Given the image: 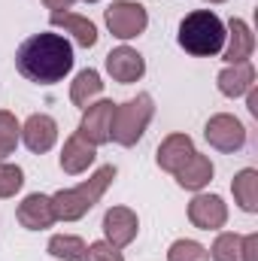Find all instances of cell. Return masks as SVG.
<instances>
[{"label":"cell","mask_w":258,"mask_h":261,"mask_svg":"<svg viewBox=\"0 0 258 261\" xmlns=\"http://www.w3.org/2000/svg\"><path fill=\"white\" fill-rule=\"evenodd\" d=\"M73 43L64 34H34L28 37L18 52H15V67L28 82L37 85H58L73 70Z\"/></svg>","instance_id":"1"},{"label":"cell","mask_w":258,"mask_h":261,"mask_svg":"<svg viewBox=\"0 0 258 261\" xmlns=\"http://www.w3.org/2000/svg\"><path fill=\"white\" fill-rule=\"evenodd\" d=\"M119 176L116 164H104L97 167L85 182L73 186V189H61L52 195V206H55V219L58 222H79L82 216H88L94 210V203H100V197L107 195V189L113 186V179Z\"/></svg>","instance_id":"2"},{"label":"cell","mask_w":258,"mask_h":261,"mask_svg":"<svg viewBox=\"0 0 258 261\" xmlns=\"http://www.w3.org/2000/svg\"><path fill=\"white\" fill-rule=\"evenodd\" d=\"M225 21L210 12V9H194L189 12L183 21H179V34H176V43L179 49H186L194 58H213L225 49Z\"/></svg>","instance_id":"3"},{"label":"cell","mask_w":258,"mask_h":261,"mask_svg":"<svg viewBox=\"0 0 258 261\" xmlns=\"http://www.w3.org/2000/svg\"><path fill=\"white\" fill-rule=\"evenodd\" d=\"M155 119V100L152 94L140 91L137 97H131L125 103H116V113H113V130L110 137L119 143V146H137L143 140V134L149 128V122Z\"/></svg>","instance_id":"4"},{"label":"cell","mask_w":258,"mask_h":261,"mask_svg":"<svg viewBox=\"0 0 258 261\" xmlns=\"http://www.w3.org/2000/svg\"><path fill=\"white\" fill-rule=\"evenodd\" d=\"M104 21L110 28V34L122 43H128L134 37H140L149 28V12L143 3L137 0H113L104 12Z\"/></svg>","instance_id":"5"},{"label":"cell","mask_w":258,"mask_h":261,"mask_svg":"<svg viewBox=\"0 0 258 261\" xmlns=\"http://www.w3.org/2000/svg\"><path fill=\"white\" fill-rule=\"evenodd\" d=\"M203 137L216 152H240L246 146V125L231 113H216L203 125Z\"/></svg>","instance_id":"6"},{"label":"cell","mask_w":258,"mask_h":261,"mask_svg":"<svg viewBox=\"0 0 258 261\" xmlns=\"http://www.w3.org/2000/svg\"><path fill=\"white\" fill-rule=\"evenodd\" d=\"M113 113H116V103L113 100H94V103H88L82 110V122H79L76 134L82 140H88L91 146L110 143L113 140L110 137V130H113Z\"/></svg>","instance_id":"7"},{"label":"cell","mask_w":258,"mask_h":261,"mask_svg":"<svg viewBox=\"0 0 258 261\" xmlns=\"http://www.w3.org/2000/svg\"><path fill=\"white\" fill-rule=\"evenodd\" d=\"M100 228H104V240H107L110 246L125 249V246H131V243L137 240L140 219H137V213H134L131 206H110V210L104 213Z\"/></svg>","instance_id":"8"},{"label":"cell","mask_w":258,"mask_h":261,"mask_svg":"<svg viewBox=\"0 0 258 261\" xmlns=\"http://www.w3.org/2000/svg\"><path fill=\"white\" fill-rule=\"evenodd\" d=\"M189 222L197 231H222L228 222V203L219 195L194 192L192 203H189Z\"/></svg>","instance_id":"9"},{"label":"cell","mask_w":258,"mask_h":261,"mask_svg":"<svg viewBox=\"0 0 258 261\" xmlns=\"http://www.w3.org/2000/svg\"><path fill=\"white\" fill-rule=\"evenodd\" d=\"M15 219H18V225L28 228V231H46V228H52V225L58 222V219H55L52 197L40 195V192L28 195L18 206H15Z\"/></svg>","instance_id":"10"},{"label":"cell","mask_w":258,"mask_h":261,"mask_svg":"<svg viewBox=\"0 0 258 261\" xmlns=\"http://www.w3.org/2000/svg\"><path fill=\"white\" fill-rule=\"evenodd\" d=\"M225 31H228L225 49L219 52L225 58V64H243V61H249L252 52H255V34H252V28L243 18H231L225 24Z\"/></svg>","instance_id":"11"},{"label":"cell","mask_w":258,"mask_h":261,"mask_svg":"<svg viewBox=\"0 0 258 261\" xmlns=\"http://www.w3.org/2000/svg\"><path fill=\"white\" fill-rule=\"evenodd\" d=\"M21 143L34 152V155H43L49 152L55 143H58V122L46 113H34L28 116V122L21 125Z\"/></svg>","instance_id":"12"},{"label":"cell","mask_w":258,"mask_h":261,"mask_svg":"<svg viewBox=\"0 0 258 261\" xmlns=\"http://www.w3.org/2000/svg\"><path fill=\"white\" fill-rule=\"evenodd\" d=\"M107 73L116 79V82H122V85H131V82H140L143 79V73H146V58L137 52V49H131V46H119V49H113L110 55H107Z\"/></svg>","instance_id":"13"},{"label":"cell","mask_w":258,"mask_h":261,"mask_svg":"<svg viewBox=\"0 0 258 261\" xmlns=\"http://www.w3.org/2000/svg\"><path fill=\"white\" fill-rule=\"evenodd\" d=\"M94 158H97V146H91L88 140H82L73 130L64 140V149H61L58 164H61V170H64L67 176H79V173H85L94 164Z\"/></svg>","instance_id":"14"},{"label":"cell","mask_w":258,"mask_h":261,"mask_svg":"<svg viewBox=\"0 0 258 261\" xmlns=\"http://www.w3.org/2000/svg\"><path fill=\"white\" fill-rule=\"evenodd\" d=\"M49 24L55 31H64L73 37L76 46L82 49H94L97 46V24L88 18V15H79V12H52Z\"/></svg>","instance_id":"15"},{"label":"cell","mask_w":258,"mask_h":261,"mask_svg":"<svg viewBox=\"0 0 258 261\" xmlns=\"http://www.w3.org/2000/svg\"><path fill=\"white\" fill-rule=\"evenodd\" d=\"M194 152H197V149H194V140L189 137V134H167V137L161 140L158 152H155V161H158L161 170L176 173Z\"/></svg>","instance_id":"16"},{"label":"cell","mask_w":258,"mask_h":261,"mask_svg":"<svg viewBox=\"0 0 258 261\" xmlns=\"http://www.w3.org/2000/svg\"><path fill=\"white\" fill-rule=\"evenodd\" d=\"M216 85L225 97L237 100V97H246V91L255 85V67L252 61H243V64H228L225 70H219L216 76Z\"/></svg>","instance_id":"17"},{"label":"cell","mask_w":258,"mask_h":261,"mask_svg":"<svg viewBox=\"0 0 258 261\" xmlns=\"http://www.w3.org/2000/svg\"><path fill=\"white\" fill-rule=\"evenodd\" d=\"M213 173H216V167H213L210 155L194 152L173 176H176V186H179V189H186V192H203V189L213 182Z\"/></svg>","instance_id":"18"},{"label":"cell","mask_w":258,"mask_h":261,"mask_svg":"<svg viewBox=\"0 0 258 261\" xmlns=\"http://www.w3.org/2000/svg\"><path fill=\"white\" fill-rule=\"evenodd\" d=\"M231 195H234V203L243 213H258V170L255 167H243L240 173H234Z\"/></svg>","instance_id":"19"},{"label":"cell","mask_w":258,"mask_h":261,"mask_svg":"<svg viewBox=\"0 0 258 261\" xmlns=\"http://www.w3.org/2000/svg\"><path fill=\"white\" fill-rule=\"evenodd\" d=\"M100 91H104V79H100V73L91 70V67L79 70L76 79L70 82V100H73L79 110H85L88 103H94V100L100 97Z\"/></svg>","instance_id":"20"},{"label":"cell","mask_w":258,"mask_h":261,"mask_svg":"<svg viewBox=\"0 0 258 261\" xmlns=\"http://www.w3.org/2000/svg\"><path fill=\"white\" fill-rule=\"evenodd\" d=\"M85 240L76 234H55L46 246V252L58 261H85Z\"/></svg>","instance_id":"21"},{"label":"cell","mask_w":258,"mask_h":261,"mask_svg":"<svg viewBox=\"0 0 258 261\" xmlns=\"http://www.w3.org/2000/svg\"><path fill=\"white\" fill-rule=\"evenodd\" d=\"M207 252L213 261H243V237L234 231H219V237Z\"/></svg>","instance_id":"22"},{"label":"cell","mask_w":258,"mask_h":261,"mask_svg":"<svg viewBox=\"0 0 258 261\" xmlns=\"http://www.w3.org/2000/svg\"><path fill=\"white\" fill-rule=\"evenodd\" d=\"M21 140V125L9 110H0V161H6Z\"/></svg>","instance_id":"23"},{"label":"cell","mask_w":258,"mask_h":261,"mask_svg":"<svg viewBox=\"0 0 258 261\" xmlns=\"http://www.w3.org/2000/svg\"><path fill=\"white\" fill-rule=\"evenodd\" d=\"M167 261H210V252H207V246H200L197 240L183 237V240H173V243H170Z\"/></svg>","instance_id":"24"},{"label":"cell","mask_w":258,"mask_h":261,"mask_svg":"<svg viewBox=\"0 0 258 261\" xmlns=\"http://www.w3.org/2000/svg\"><path fill=\"white\" fill-rule=\"evenodd\" d=\"M24 189V170L18 164H9V161H0V197H15Z\"/></svg>","instance_id":"25"},{"label":"cell","mask_w":258,"mask_h":261,"mask_svg":"<svg viewBox=\"0 0 258 261\" xmlns=\"http://www.w3.org/2000/svg\"><path fill=\"white\" fill-rule=\"evenodd\" d=\"M85 261H125V255H122V249L110 246L107 240H97V243H88Z\"/></svg>","instance_id":"26"},{"label":"cell","mask_w":258,"mask_h":261,"mask_svg":"<svg viewBox=\"0 0 258 261\" xmlns=\"http://www.w3.org/2000/svg\"><path fill=\"white\" fill-rule=\"evenodd\" d=\"M243 261H258V234L243 237Z\"/></svg>","instance_id":"27"},{"label":"cell","mask_w":258,"mask_h":261,"mask_svg":"<svg viewBox=\"0 0 258 261\" xmlns=\"http://www.w3.org/2000/svg\"><path fill=\"white\" fill-rule=\"evenodd\" d=\"M73 3H76V0H43V6L52 9V12H70Z\"/></svg>","instance_id":"28"},{"label":"cell","mask_w":258,"mask_h":261,"mask_svg":"<svg viewBox=\"0 0 258 261\" xmlns=\"http://www.w3.org/2000/svg\"><path fill=\"white\" fill-rule=\"evenodd\" d=\"M246 103H249V113H252V116H258V88H255V85L246 91Z\"/></svg>","instance_id":"29"},{"label":"cell","mask_w":258,"mask_h":261,"mask_svg":"<svg viewBox=\"0 0 258 261\" xmlns=\"http://www.w3.org/2000/svg\"><path fill=\"white\" fill-rule=\"evenodd\" d=\"M203 3H225V0H203Z\"/></svg>","instance_id":"30"},{"label":"cell","mask_w":258,"mask_h":261,"mask_svg":"<svg viewBox=\"0 0 258 261\" xmlns=\"http://www.w3.org/2000/svg\"><path fill=\"white\" fill-rule=\"evenodd\" d=\"M82 3H97V0H82Z\"/></svg>","instance_id":"31"}]
</instances>
